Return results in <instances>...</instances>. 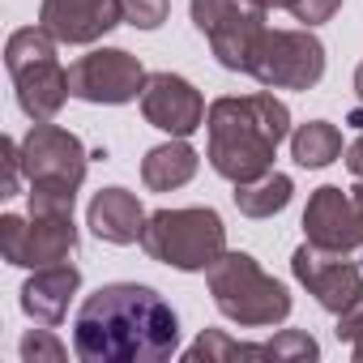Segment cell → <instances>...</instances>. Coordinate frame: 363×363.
Masks as SVG:
<instances>
[{
	"label": "cell",
	"mask_w": 363,
	"mask_h": 363,
	"mask_svg": "<svg viewBox=\"0 0 363 363\" xmlns=\"http://www.w3.org/2000/svg\"><path fill=\"white\" fill-rule=\"evenodd\" d=\"M179 350V316L141 282H107L73 316V354L82 363H162Z\"/></svg>",
	"instance_id": "cell-1"
},
{
	"label": "cell",
	"mask_w": 363,
	"mask_h": 363,
	"mask_svg": "<svg viewBox=\"0 0 363 363\" xmlns=\"http://www.w3.org/2000/svg\"><path fill=\"white\" fill-rule=\"evenodd\" d=\"M206 128H210V150H206L210 167L231 184H248V179L274 171V154L291 137V107L269 90L227 94L210 103Z\"/></svg>",
	"instance_id": "cell-2"
},
{
	"label": "cell",
	"mask_w": 363,
	"mask_h": 363,
	"mask_svg": "<svg viewBox=\"0 0 363 363\" xmlns=\"http://www.w3.org/2000/svg\"><path fill=\"white\" fill-rule=\"evenodd\" d=\"M206 282H210L214 308L244 329H269L291 316V291L278 278H269L248 252H223L206 269Z\"/></svg>",
	"instance_id": "cell-3"
},
{
	"label": "cell",
	"mask_w": 363,
	"mask_h": 363,
	"mask_svg": "<svg viewBox=\"0 0 363 363\" xmlns=\"http://www.w3.org/2000/svg\"><path fill=\"white\" fill-rule=\"evenodd\" d=\"M141 252L158 265L179 269V274H201L227 252V227L210 206L158 210V214L145 218Z\"/></svg>",
	"instance_id": "cell-4"
},
{
	"label": "cell",
	"mask_w": 363,
	"mask_h": 363,
	"mask_svg": "<svg viewBox=\"0 0 363 363\" xmlns=\"http://www.w3.org/2000/svg\"><path fill=\"white\" fill-rule=\"evenodd\" d=\"M5 69L18 90V107L30 120H56L69 103V69L56 56V39L43 26H22L5 43Z\"/></svg>",
	"instance_id": "cell-5"
},
{
	"label": "cell",
	"mask_w": 363,
	"mask_h": 363,
	"mask_svg": "<svg viewBox=\"0 0 363 363\" xmlns=\"http://www.w3.org/2000/svg\"><path fill=\"white\" fill-rule=\"evenodd\" d=\"M193 26L210 39V52L223 69L248 73L252 56L265 39V9L257 0H193Z\"/></svg>",
	"instance_id": "cell-6"
},
{
	"label": "cell",
	"mask_w": 363,
	"mask_h": 363,
	"mask_svg": "<svg viewBox=\"0 0 363 363\" xmlns=\"http://www.w3.org/2000/svg\"><path fill=\"white\" fill-rule=\"evenodd\" d=\"M265 90H312L325 77V43L303 30H265L252 69Z\"/></svg>",
	"instance_id": "cell-7"
},
{
	"label": "cell",
	"mask_w": 363,
	"mask_h": 363,
	"mask_svg": "<svg viewBox=\"0 0 363 363\" xmlns=\"http://www.w3.org/2000/svg\"><path fill=\"white\" fill-rule=\"evenodd\" d=\"M86 145L77 133L52 124V120H35L26 141H22V167H26V179L30 189H65V193H77L82 179H86Z\"/></svg>",
	"instance_id": "cell-8"
},
{
	"label": "cell",
	"mask_w": 363,
	"mask_h": 363,
	"mask_svg": "<svg viewBox=\"0 0 363 363\" xmlns=\"http://www.w3.org/2000/svg\"><path fill=\"white\" fill-rule=\"evenodd\" d=\"M145 77L150 73L141 69V60L124 48H99V52H86L69 65L73 99L94 103V107H124V103L141 99Z\"/></svg>",
	"instance_id": "cell-9"
},
{
	"label": "cell",
	"mask_w": 363,
	"mask_h": 363,
	"mask_svg": "<svg viewBox=\"0 0 363 363\" xmlns=\"http://www.w3.org/2000/svg\"><path fill=\"white\" fill-rule=\"evenodd\" d=\"M0 252L18 269H43L60 265L77 252V227L73 218H43V214H5L0 218Z\"/></svg>",
	"instance_id": "cell-10"
},
{
	"label": "cell",
	"mask_w": 363,
	"mask_h": 363,
	"mask_svg": "<svg viewBox=\"0 0 363 363\" xmlns=\"http://www.w3.org/2000/svg\"><path fill=\"white\" fill-rule=\"evenodd\" d=\"M291 274L333 316H342V312H350V308L363 303V269L346 252H329V248H316V244H299L295 257H291Z\"/></svg>",
	"instance_id": "cell-11"
},
{
	"label": "cell",
	"mask_w": 363,
	"mask_h": 363,
	"mask_svg": "<svg viewBox=\"0 0 363 363\" xmlns=\"http://www.w3.org/2000/svg\"><path fill=\"white\" fill-rule=\"evenodd\" d=\"M141 116H145V124H154L171 137H193L206 124V99L189 77L150 73L141 86Z\"/></svg>",
	"instance_id": "cell-12"
},
{
	"label": "cell",
	"mask_w": 363,
	"mask_h": 363,
	"mask_svg": "<svg viewBox=\"0 0 363 363\" xmlns=\"http://www.w3.org/2000/svg\"><path fill=\"white\" fill-rule=\"evenodd\" d=\"M124 22V0H43L39 26L69 48H90Z\"/></svg>",
	"instance_id": "cell-13"
},
{
	"label": "cell",
	"mask_w": 363,
	"mask_h": 363,
	"mask_svg": "<svg viewBox=\"0 0 363 363\" xmlns=\"http://www.w3.org/2000/svg\"><path fill=\"white\" fill-rule=\"evenodd\" d=\"M303 235H308V244L329 248V252H346V257L354 248H363V227H359L350 189L346 193L337 184L316 189L308 197V210H303Z\"/></svg>",
	"instance_id": "cell-14"
},
{
	"label": "cell",
	"mask_w": 363,
	"mask_h": 363,
	"mask_svg": "<svg viewBox=\"0 0 363 363\" xmlns=\"http://www.w3.org/2000/svg\"><path fill=\"white\" fill-rule=\"evenodd\" d=\"M82 286V269L73 261H60V265H43L26 278L22 286V312L35 320V325H60L69 316V303Z\"/></svg>",
	"instance_id": "cell-15"
},
{
	"label": "cell",
	"mask_w": 363,
	"mask_h": 363,
	"mask_svg": "<svg viewBox=\"0 0 363 363\" xmlns=\"http://www.w3.org/2000/svg\"><path fill=\"white\" fill-rule=\"evenodd\" d=\"M145 210L137 201V193L128 189H103L94 201H90V214H86V227L103 240V244H141V231H145Z\"/></svg>",
	"instance_id": "cell-16"
},
{
	"label": "cell",
	"mask_w": 363,
	"mask_h": 363,
	"mask_svg": "<svg viewBox=\"0 0 363 363\" xmlns=\"http://www.w3.org/2000/svg\"><path fill=\"white\" fill-rule=\"evenodd\" d=\"M197 167H201V154L184 137H171L141 158V184L150 193H175L197 175Z\"/></svg>",
	"instance_id": "cell-17"
},
{
	"label": "cell",
	"mask_w": 363,
	"mask_h": 363,
	"mask_svg": "<svg viewBox=\"0 0 363 363\" xmlns=\"http://www.w3.org/2000/svg\"><path fill=\"white\" fill-rule=\"evenodd\" d=\"M291 175L282 171H265L261 179H248V184H235V210L244 218H274L291 206Z\"/></svg>",
	"instance_id": "cell-18"
},
{
	"label": "cell",
	"mask_w": 363,
	"mask_h": 363,
	"mask_svg": "<svg viewBox=\"0 0 363 363\" xmlns=\"http://www.w3.org/2000/svg\"><path fill=\"white\" fill-rule=\"evenodd\" d=\"M291 158L308 171H320L342 158V133L329 120H308L291 133Z\"/></svg>",
	"instance_id": "cell-19"
},
{
	"label": "cell",
	"mask_w": 363,
	"mask_h": 363,
	"mask_svg": "<svg viewBox=\"0 0 363 363\" xmlns=\"http://www.w3.org/2000/svg\"><path fill=\"white\" fill-rule=\"evenodd\" d=\"M189 363H223V359H265V346H248V342H235L227 337L223 329H206L189 350H184Z\"/></svg>",
	"instance_id": "cell-20"
},
{
	"label": "cell",
	"mask_w": 363,
	"mask_h": 363,
	"mask_svg": "<svg viewBox=\"0 0 363 363\" xmlns=\"http://www.w3.org/2000/svg\"><path fill=\"white\" fill-rule=\"evenodd\" d=\"M265 359H274V363H312V359H320V346L303 329H282V333H274V342H265Z\"/></svg>",
	"instance_id": "cell-21"
},
{
	"label": "cell",
	"mask_w": 363,
	"mask_h": 363,
	"mask_svg": "<svg viewBox=\"0 0 363 363\" xmlns=\"http://www.w3.org/2000/svg\"><path fill=\"white\" fill-rule=\"evenodd\" d=\"M18 350H22V359H26V363H60V359L69 354V350H65V342H60L52 329H30V333L22 337V346H18Z\"/></svg>",
	"instance_id": "cell-22"
},
{
	"label": "cell",
	"mask_w": 363,
	"mask_h": 363,
	"mask_svg": "<svg viewBox=\"0 0 363 363\" xmlns=\"http://www.w3.org/2000/svg\"><path fill=\"white\" fill-rule=\"evenodd\" d=\"M171 13V0H124V22L137 30H158Z\"/></svg>",
	"instance_id": "cell-23"
},
{
	"label": "cell",
	"mask_w": 363,
	"mask_h": 363,
	"mask_svg": "<svg viewBox=\"0 0 363 363\" xmlns=\"http://www.w3.org/2000/svg\"><path fill=\"white\" fill-rule=\"evenodd\" d=\"M0 154H5V193H0V197H18V193H22V175H26V167H22V145H18L13 137H5V141H0Z\"/></svg>",
	"instance_id": "cell-24"
},
{
	"label": "cell",
	"mask_w": 363,
	"mask_h": 363,
	"mask_svg": "<svg viewBox=\"0 0 363 363\" xmlns=\"http://www.w3.org/2000/svg\"><path fill=\"white\" fill-rule=\"evenodd\" d=\"M337 342H346V346H350V354L363 363V303L337 316Z\"/></svg>",
	"instance_id": "cell-25"
},
{
	"label": "cell",
	"mask_w": 363,
	"mask_h": 363,
	"mask_svg": "<svg viewBox=\"0 0 363 363\" xmlns=\"http://www.w3.org/2000/svg\"><path fill=\"white\" fill-rule=\"evenodd\" d=\"M337 9H342V0H295L291 13H295V22H303L312 30V26H325Z\"/></svg>",
	"instance_id": "cell-26"
},
{
	"label": "cell",
	"mask_w": 363,
	"mask_h": 363,
	"mask_svg": "<svg viewBox=\"0 0 363 363\" xmlns=\"http://www.w3.org/2000/svg\"><path fill=\"white\" fill-rule=\"evenodd\" d=\"M346 167H350L354 179H363V128H359V137L346 145Z\"/></svg>",
	"instance_id": "cell-27"
},
{
	"label": "cell",
	"mask_w": 363,
	"mask_h": 363,
	"mask_svg": "<svg viewBox=\"0 0 363 363\" xmlns=\"http://www.w3.org/2000/svg\"><path fill=\"white\" fill-rule=\"evenodd\" d=\"M350 201H354V214H359V227H363V179L350 189Z\"/></svg>",
	"instance_id": "cell-28"
},
{
	"label": "cell",
	"mask_w": 363,
	"mask_h": 363,
	"mask_svg": "<svg viewBox=\"0 0 363 363\" xmlns=\"http://www.w3.org/2000/svg\"><path fill=\"white\" fill-rule=\"evenodd\" d=\"M257 5L269 13V9H295V0H257Z\"/></svg>",
	"instance_id": "cell-29"
},
{
	"label": "cell",
	"mask_w": 363,
	"mask_h": 363,
	"mask_svg": "<svg viewBox=\"0 0 363 363\" xmlns=\"http://www.w3.org/2000/svg\"><path fill=\"white\" fill-rule=\"evenodd\" d=\"M354 94H359V103H363V65L354 69Z\"/></svg>",
	"instance_id": "cell-30"
}]
</instances>
